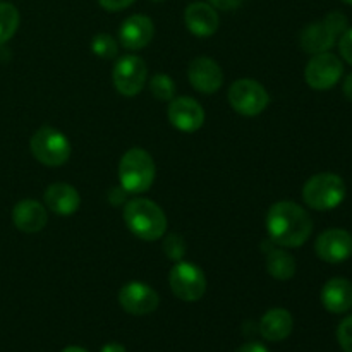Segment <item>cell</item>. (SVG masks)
<instances>
[{
  "label": "cell",
  "mask_w": 352,
  "mask_h": 352,
  "mask_svg": "<svg viewBox=\"0 0 352 352\" xmlns=\"http://www.w3.org/2000/svg\"><path fill=\"white\" fill-rule=\"evenodd\" d=\"M268 237L280 248H301L313 232V220L294 201H278L268 210Z\"/></svg>",
  "instance_id": "1"
},
{
  "label": "cell",
  "mask_w": 352,
  "mask_h": 352,
  "mask_svg": "<svg viewBox=\"0 0 352 352\" xmlns=\"http://www.w3.org/2000/svg\"><path fill=\"white\" fill-rule=\"evenodd\" d=\"M124 222L127 229L143 241H158L167 232V217L155 201L134 198L124 205Z\"/></svg>",
  "instance_id": "2"
},
{
  "label": "cell",
  "mask_w": 352,
  "mask_h": 352,
  "mask_svg": "<svg viewBox=\"0 0 352 352\" xmlns=\"http://www.w3.org/2000/svg\"><path fill=\"white\" fill-rule=\"evenodd\" d=\"M155 162L143 148H131L119 162L120 186L129 195H143L155 181Z\"/></svg>",
  "instance_id": "3"
},
{
  "label": "cell",
  "mask_w": 352,
  "mask_h": 352,
  "mask_svg": "<svg viewBox=\"0 0 352 352\" xmlns=\"http://www.w3.org/2000/svg\"><path fill=\"white\" fill-rule=\"evenodd\" d=\"M346 182L340 175L322 172L306 181L302 188V199L306 205L318 212L337 208L346 199Z\"/></svg>",
  "instance_id": "4"
},
{
  "label": "cell",
  "mask_w": 352,
  "mask_h": 352,
  "mask_svg": "<svg viewBox=\"0 0 352 352\" xmlns=\"http://www.w3.org/2000/svg\"><path fill=\"white\" fill-rule=\"evenodd\" d=\"M31 153L47 167H60L71 157V143L55 127H40L31 138Z\"/></svg>",
  "instance_id": "5"
},
{
  "label": "cell",
  "mask_w": 352,
  "mask_h": 352,
  "mask_svg": "<svg viewBox=\"0 0 352 352\" xmlns=\"http://www.w3.org/2000/svg\"><path fill=\"white\" fill-rule=\"evenodd\" d=\"M268 91L254 79H237L229 88V103L237 113L244 117L260 116L268 107Z\"/></svg>",
  "instance_id": "6"
},
{
  "label": "cell",
  "mask_w": 352,
  "mask_h": 352,
  "mask_svg": "<svg viewBox=\"0 0 352 352\" xmlns=\"http://www.w3.org/2000/svg\"><path fill=\"white\" fill-rule=\"evenodd\" d=\"M168 284L175 298L186 302H196L205 296L206 277L199 267L188 261H177L168 275Z\"/></svg>",
  "instance_id": "7"
},
{
  "label": "cell",
  "mask_w": 352,
  "mask_h": 352,
  "mask_svg": "<svg viewBox=\"0 0 352 352\" xmlns=\"http://www.w3.org/2000/svg\"><path fill=\"white\" fill-rule=\"evenodd\" d=\"M113 86L122 96H136L143 91L148 79L146 62L138 55H124L112 72Z\"/></svg>",
  "instance_id": "8"
},
{
  "label": "cell",
  "mask_w": 352,
  "mask_h": 352,
  "mask_svg": "<svg viewBox=\"0 0 352 352\" xmlns=\"http://www.w3.org/2000/svg\"><path fill=\"white\" fill-rule=\"evenodd\" d=\"M344 74V64L337 55L330 52L313 55L311 60L308 62L305 71V79L309 88L325 91V89L333 88L340 81Z\"/></svg>",
  "instance_id": "9"
},
{
  "label": "cell",
  "mask_w": 352,
  "mask_h": 352,
  "mask_svg": "<svg viewBox=\"0 0 352 352\" xmlns=\"http://www.w3.org/2000/svg\"><path fill=\"white\" fill-rule=\"evenodd\" d=\"M119 305L129 315H150L160 305L157 291L144 282H127L119 291Z\"/></svg>",
  "instance_id": "10"
},
{
  "label": "cell",
  "mask_w": 352,
  "mask_h": 352,
  "mask_svg": "<svg viewBox=\"0 0 352 352\" xmlns=\"http://www.w3.org/2000/svg\"><path fill=\"white\" fill-rule=\"evenodd\" d=\"M315 251L327 263H342L352 256V236L344 229H329L318 236Z\"/></svg>",
  "instance_id": "11"
},
{
  "label": "cell",
  "mask_w": 352,
  "mask_h": 352,
  "mask_svg": "<svg viewBox=\"0 0 352 352\" xmlns=\"http://www.w3.org/2000/svg\"><path fill=\"white\" fill-rule=\"evenodd\" d=\"M167 113L172 126L182 133H196L205 124V110L189 96H177L170 100Z\"/></svg>",
  "instance_id": "12"
},
{
  "label": "cell",
  "mask_w": 352,
  "mask_h": 352,
  "mask_svg": "<svg viewBox=\"0 0 352 352\" xmlns=\"http://www.w3.org/2000/svg\"><path fill=\"white\" fill-rule=\"evenodd\" d=\"M188 79L192 88L205 95L219 91L223 85V72L220 65L210 57H198L188 67Z\"/></svg>",
  "instance_id": "13"
},
{
  "label": "cell",
  "mask_w": 352,
  "mask_h": 352,
  "mask_svg": "<svg viewBox=\"0 0 352 352\" xmlns=\"http://www.w3.org/2000/svg\"><path fill=\"white\" fill-rule=\"evenodd\" d=\"M155 36L153 21L143 14L129 16L119 28V43L127 50H141Z\"/></svg>",
  "instance_id": "14"
},
{
  "label": "cell",
  "mask_w": 352,
  "mask_h": 352,
  "mask_svg": "<svg viewBox=\"0 0 352 352\" xmlns=\"http://www.w3.org/2000/svg\"><path fill=\"white\" fill-rule=\"evenodd\" d=\"M184 23L195 36L208 38L217 33L220 19L215 7L206 2H192L184 10Z\"/></svg>",
  "instance_id": "15"
},
{
  "label": "cell",
  "mask_w": 352,
  "mask_h": 352,
  "mask_svg": "<svg viewBox=\"0 0 352 352\" xmlns=\"http://www.w3.org/2000/svg\"><path fill=\"white\" fill-rule=\"evenodd\" d=\"M12 222L21 232L36 234L45 229L48 222V213L36 199H23L12 210Z\"/></svg>",
  "instance_id": "16"
},
{
  "label": "cell",
  "mask_w": 352,
  "mask_h": 352,
  "mask_svg": "<svg viewBox=\"0 0 352 352\" xmlns=\"http://www.w3.org/2000/svg\"><path fill=\"white\" fill-rule=\"evenodd\" d=\"M45 205L48 210L60 217H69L78 212L81 205V196L74 186L65 182H55L45 191Z\"/></svg>",
  "instance_id": "17"
},
{
  "label": "cell",
  "mask_w": 352,
  "mask_h": 352,
  "mask_svg": "<svg viewBox=\"0 0 352 352\" xmlns=\"http://www.w3.org/2000/svg\"><path fill=\"white\" fill-rule=\"evenodd\" d=\"M322 305L333 315H342L352 308V282L347 278H330L322 289Z\"/></svg>",
  "instance_id": "18"
},
{
  "label": "cell",
  "mask_w": 352,
  "mask_h": 352,
  "mask_svg": "<svg viewBox=\"0 0 352 352\" xmlns=\"http://www.w3.org/2000/svg\"><path fill=\"white\" fill-rule=\"evenodd\" d=\"M336 40L337 34L330 30L325 21H316V23L308 24L299 36L301 48L309 55L329 52L336 45Z\"/></svg>",
  "instance_id": "19"
},
{
  "label": "cell",
  "mask_w": 352,
  "mask_h": 352,
  "mask_svg": "<svg viewBox=\"0 0 352 352\" xmlns=\"http://www.w3.org/2000/svg\"><path fill=\"white\" fill-rule=\"evenodd\" d=\"M292 327H294V320L291 313L284 308H275L263 315L260 322V332L270 342H280L291 336Z\"/></svg>",
  "instance_id": "20"
},
{
  "label": "cell",
  "mask_w": 352,
  "mask_h": 352,
  "mask_svg": "<svg viewBox=\"0 0 352 352\" xmlns=\"http://www.w3.org/2000/svg\"><path fill=\"white\" fill-rule=\"evenodd\" d=\"M267 272L277 280H289L296 274V260L282 248H274L267 253Z\"/></svg>",
  "instance_id": "21"
},
{
  "label": "cell",
  "mask_w": 352,
  "mask_h": 352,
  "mask_svg": "<svg viewBox=\"0 0 352 352\" xmlns=\"http://www.w3.org/2000/svg\"><path fill=\"white\" fill-rule=\"evenodd\" d=\"M19 10L9 2H0V45L7 43L19 28Z\"/></svg>",
  "instance_id": "22"
},
{
  "label": "cell",
  "mask_w": 352,
  "mask_h": 352,
  "mask_svg": "<svg viewBox=\"0 0 352 352\" xmlns=\"http://www.w3.org/2000/svg\"><path fill=\"white\" fill-rule=\"evenodd\" d=\"M150 91L160 102H170L175 96V82L168 74H157L150 79Z\"/></svg>",
  "instance_id": "23"
},
{
  "label": "cell",
  "mask_w": 352,
  "mask_h": 352,
  "mask_svg": "<svg viewBox=\"0 0 352 352\" xmlns=\"http://www.w3.org/2000/svg\"><path fill=\"white\" fill-rule=\"evenodd\" d=\"M89 47H91L93 54L98 55L100 58H107V60L117 57V54H119V41L107 33L96 34Z\"/></svg>",
  "instance_id": "24"
},
{
  "label": "cell",
  "mask_w": 352,
  "mask_h": 352,
  "mask_svg": "<svg viewBox=\"0 0 352 352\" xmlns=\"http://www.w3.org/2000/svg\"><path fill=\"white\" fill-rule=\"evenodd\" d=\"M164 253L167 254L168 260L181 261L186 254V243L179 234H170L164 241Z\"/></svg>",
  "instance_id": "25"
},
{
  "label": "cell",
  "mask_w": 352,
  "mask_h": 352,
  "mask_svg": "<svg viewBox=\"0 0 352 352\" xmlns=\"http://www.w3.org/2000/svg\"><path fill=\"white\" fill-rule=\"evenodd\" d=\"M337 340L344 352H352V315L344 318L337 329Z\"/></svg>",
  "instance_id": "26"
},
{
  "label": "cell",
  "mask_w": 352,
  "mask_h": 352,
  "mask_svg": "<svg viewBox=\"0 0 352 352\" xmlns=\"http://www.w3.org/2000/svg\"><path fill=\"white\" fill-rule=\"evenodd\" d=\"M325 21L327 24H329L330 26V30L333 31V33L337 34V38L339 36H342L344 33H346L347 31V17L344 16L342 12H339V10H333V12H330V14H327L325 16Z\"/></svg>",
  "instance_id": "27"
},
{
  "label": "cell",
  "mask_w": 352,
  "mask_h": 352,
  "mask_svg": "<svg viewBox=\"0 0 352 352\" xmlns=\"http://www.w3.org/2000/svg\"><path fill=\"white\" fill-rule=\"evenodd\" d=\"M339 48H340V55L344 57V60H346L347 64L352 65V28H349V30H347L346 33L340 36Z\"/></svg>",
  "instance_id": "28"
},
{
  "label": "cell",
  "mask_w": 352,
  "mask_h": 352,
  "mask_svg": "<svg viewBox=\"0 0 352 352\" xmlns=\"http://www.w3.org/2000/svg\"><path fill=\"white\" fill-rule=\"evenodd\" d=\"M134 2L136 0H98L100 7L109 10V12H119V10H124L133 6Z\"/></svg>",
  "instance_id": "29"
},
{
  "label": "cell",
  "mask_w": 352,
  "mask_h": 352,
  "mask_svg": "<svg viewBox=\"0 0 352 352\" xmlns=\"http://www.w3.org/2000/svg\"><path fill=\"white\" fill-rule=\"evenodd\" d=\"M127 195L129 192L122 188V186H117V188H112L109 192V199L113 206H119V205H126L127 203Z\"/></svg>",
  "instance_id": "30"
},
{
  "label": "cell",
  "mask_w": 352,
  "mask_h": 352,
  "mask_svg": "<svg viewBox=\"0 0 352 352\" xmlns=\"http://www.w3.org/2000/svg\"><path fill=\"white\" fill-rule=\"evenodd\" d=\"M244 0H208V3L212 7L219 10H234L243 3Z\"/></svg>",
  "instance_id": "31"
},
{
  "label": "cell",
  "mask_w": 352,
  "mask_h": 352,
  "mask_svg": "<svg viewBox=\"0 0 352 352\" xmlns=\"http://www.w3.org/2000/svg\"><path fill=\"white\" fill-rule=\"evenodd\" d=\"M236 352H270V351H268L263 344L248 342V344H244V346H241Z\"/></svg>",
  "instance_id": "32"
},
{
  "label": "cell",
  "mask_w": 352,
  "mask_h": 352,
  "mask_svg": "<svg viewBox=\"0 0 352 352\" xmlns=\"http://www.w3.org/2000/svg\"><path fill=\"white\" fill-rule=\"evenodd\" d=\"M342 91H344V95H346V98L351 100V102H352V72L349 76H347L346 79H344Z\"/></svg>",
  "instance_id": "33"
},
{
  "label": "cell",
  "mask_w": 352,
  "mask_h": 352,
  "mask_svg": "<svg viewBox=\"0 0 352 352\" xmlns=\"http://www.w3.org/2000/svg\"><path fill=\"white\" fill-rule=\"evenodd\" d=\"M100 352H127V351L122 344H107V346L102 347V351Z\"/></svg>",
  "instance_id": "34"
},
{
  "label": "cell",
  "mask_w": 352,
  "mask_h": 352,
  "mask_svg": "<svg viewBox=\"0 0 352 352\" xmlns=\"http://www.w3.org/2000/svg\"><path fill=\"white\" fill-rule=\"evenodd\" d=\"M62 352H88V351H85L82 347H78V346H71V347H65Z\"/></svg>",
  "instance_id": "35"
},
{
  "label": "cell",
  "mask_w": 352,
  "mask_h": 352,
  "mask_svg": "<svg viewBox=\"0 0 352 352\" xmlns=\"http://www.w3.org/2000/svg\"><path fill=\"white\" fill-rule=\"evenodd\" d=\"M342 2H346V3H349V6H352V0H342Z\"/></svg>",
  "instance_id": "36"
},
{
  "label": "cell",
  "mask_w": 352,
  "mask_h": 352,
  "mask_svg": "<svg viewBox=\"0 0 352 352\" xmlns=\"http://www.w3.org/2000/svg\"><path fill=\"white\" fill-rule=\"evenodd\" d=\"M151 2H162V0H151Z\"/></svg>",
  "instance_id": "37"
}]
</instances>
